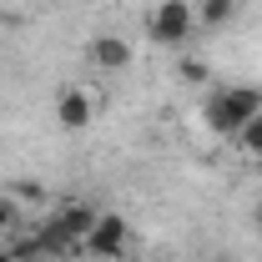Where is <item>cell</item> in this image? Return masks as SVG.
I'll return each mask as SVG.
<instances>
[{
    "label": "cell",
    "instance_id": "obj_1",
    "mask_svg": "<svg viewBox=\"0 0 262 262\" xmlns=\"http://www.w3.org/2000/svg\"><path fill=\"white\" fill-rule=\"evenodd\" d=\"M257 111H262V91H252V86H222V91H212L202 101V121L217 136H232V141Z\"/></svg>",
    "mask_w": 262,
    "mask_h": 262
},
{
    "label": "cell",
    "instance_id": "obj_2",
    "mask_svg": "<svg viewBox=\"0 0 262 262\" xmlns=\"http://www.w3.org/2000/svg\"><path fill=\"white\" fill-rule=\"evenodd\" d=\"M146 31H151V40L157 46H187L196 31V5L192 0H157L151 5V15H146Z\"/></svg>",
    "mask_w": 262,
    "mask_h": 262
},
{
    "label": "cell",
    "instance_id": "obj_3",
    "mask_svg": "<svg viewBox=\"0 0 262 262\" xmlns=\"http://www.w3.org/2000/svg\"><path fill=\"white\" fill-rule=\"evenodd\" d=\"M91 257H101V262H111V257H121L131 247V222L121 217V212H101L96 217V227L86 232V242H81Z\"/></svg>",
    "mask_w": 262,
    "mask_h": 262
},
{
    "label": "cell",
    "instance_id": "obj_4",
    "mask_svg": "<svg viewBox=\"0 0 262 262\" xmlns=\"http://www.w3.org/2000/svg\"><path fill=\"white\" fill-rule=\"evenodd\" d=\"M96 121V101L86 86H61L56 91V126L61 131H86Z\"/></svg>",
    "mask_w": 262,
    "mask_h": 262
},
{
    "label": "cell",
    "instance_id": "obj_5",
    "mask_svg": "<svg viewBox=\"0 0 262 262\" xmlns=\"http://www.w3.org/2000/svg\"><path fill=\"white\" fill-rule=\"evenodd\" d=\"M86 61L96 66V71H126L131 61H136V51H131V40L126 35H91L86 40Z\"/></svg>",
    "mask_w": 262,
    "mask_h": 262
},
{
    "label": "cell",
    "instance_id": "obj_6",
    "mask_svg": "<svg viewBox=\"0 0 262 262\" xmlns=\"http://www.w3.org/2000/svg\"><path fill=\"white\" fill-rule=\"evenodd\" d=\"M96 207H91V202H61V207H56V222H61L66 227V237H76V242H86V232L96 227ZM81 252H86V247H81Z\"/></svg>",
    "mask_w": 262,
    "mask_h": 262
},
{
    "label": "cell",
    "instance_id": "obj_7",
    "mask_svg": "<svg viewBox=\"0 0 262 262\" xmlns=\"http://www.w3.org/2000/svg\"><path fill=\"white\" fill-rule=\"evenodd\" d=\"M35 237H40V247H46V257H76V252H81V242H76V237H66V227L56 222V217H51L46 227L35 232Z\"/></svg>",
    "mask_w": 262,
    "mask_h": 262
},
{
    "label": "cell",
    "instance_id": "obj_8",
    "mask_svg": "<svg viewBox=\"0 0 262 262\" xmlns=\"http://www.w3.org/2000/svg\"><path fill=\"white\" fill-rule=\"evenodd\" d=\"M196 5V26H227L232 15H237V0H192Z\"/></svg>",
    "mask_w": 262,
    "mask_h": 262
},
{
    "label": "cell",
    "instance_id": "obj_9",
    "mask_svg": "<svg viewBox=\"0 0 262 262\" xmlns=\"http://www.w3.org/2000/svg\"><path fill=\"white\" fill-rule=\"evenodd\" d=\"M237 146H242L247 157H262V111H257V116H252L242 131H237Z\"/></svg>",
    "mask_w": 262,
    "mask_h": 262
},
{
    "label": "cell",
    "instance_id": "obj_10",
    "mask_svg": "<svg viewBox=\"0 0 262 262\" xmlns=\"http://www.w3.org/2000/svg\"><path fill=\"white\" fill-rule=\"evenodd\" d=\"M10 252H15V262H40L46 257L40 237H10Z\"/></svg>",
    "mask_w": 262,
    "mask_h": 262
},
{
    "label": "cell",
    "instance_id": "obj_11",
    "mask_svg": "<svg viewBox=\"0 0 262 262\" xmlns=\"http://www.w3.org/2000/svg\"><path fill=\"white\" fill-rule=\"evenodd\" d=\"M15 217H20V207H15L10 196H0V237H5V232H15Z\"/></svg>",
    "mask_w": 262,
    "mask_h": 262
},
{
    "label": "cell",
    "instance_id": "obj_12",
    "mask_svg": "<svg viewBox=\"0 0 262 262\" xmlns=\"http://www.w3.org/2000/svg\"><path fill=\"white\" fill-rule=\"evenodd\" d=\"M0 262H15V252H0Z\"/></svg>",
    "mask_w": 262,
    "mask_h": 262
},
{
    "label": "cell",
    "instance_id": "obj_13",
    "mask_svg": "<svg viewBox=\"0 0 262 262\" xmlns=\"http://www.w3.org/2000/svg\"><path fill=\"white\" fill-rule=\"evenodd\" d=\"M257 227H262V207H257Z\"/></svg>",
    "mask_w": 262,
    "mask_h": 262
},
{
    "label": "cell",
    "instance_id": "obj_14",
    "mask_svg": "<svg viewBox=\"0 0 262 262\" xmlns=\"http://www.w3.org/2000/svg\"><path fill=\"white\" fill-rule=\"evenodd\" d=\"M212 262H227V257H212Z\"/></svg>",
    "mask_w": 262,
    "mask_h": 262
}]
</instances>
